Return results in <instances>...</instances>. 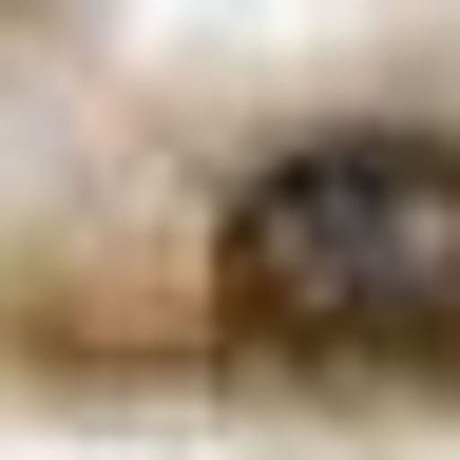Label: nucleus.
<instances>
[{
    "label": "nucleus",
    "mask_w": 460,
    "mask_h": 460,
    "mask_svg": "<svg viewBox=\"0 0 460 460\" xmlns=\"http://www.w3.org/2000/svg\"><path fill=\"white\" fill-rule=\"evenodd\" d=\"M192 345L269 402H460V115H288L192 230Z\"/></svg>",
    "instance_id": "1"
}]
</instances>
